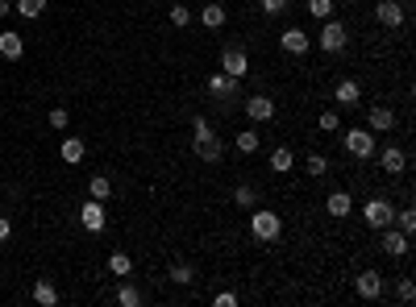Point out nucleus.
Masks as SVG:
<instances>
[{"label": "nucleus", "instance_id": "nucleus-26", "mask_svg": "<svg viewBox=\"0 0 416 307\" xmlns=\"http://www.w3.org/2000/svg\"><path fill=\"white\" fill-rule=\"evenodd\" d=\"M88 195H92V200H108V195H113V183H108L104 175H92V179H88Z\"/></svg>", "mask_w": 416, "mask_h": 307}, {"label": "nucleus", "instance_id": "nucleus-33", "mask_svg": "<svg viewBox=\"0 0 416 307\" xmlns=\"http://www.w3.org/2000/svg\"><path fill=\"white\" fill-rule=\"evenodd\" d=\"M317 125H321V133H342V116L338 112H321Z\"/></svg>", "mask_w": 416, "mask_h": 307}, {"label": "nucleus", "instance_id": "nucleus-21", "mask_svg": "<svg viewBox=\"0 0 416 307\" xmlns=\"http://www.w3.org/2000/svg\"><path fill=\"white\" fill-rule=\"evenodd\" d=\"M108 270H113L117 279H129V274H133V258H129L125 249H113V254H108Z\"/></svg>", "mask_w": 416, "mask_h": 307}, {"label": "nucleus", "instance_id": "nucleus-28", "mask_svg": "<svg viewBox=\"0 0 416 307\" xmlns=\"http://www.w3.org/2000/svg\"><path fill=\"white\" fill-rule=\"evenodd\" d=\"M17 12H21L25 21H38V17L46 12V0H17Z\"/></svg>", "mask_w": 416, "mask_h": 307}, {"label": "nucleus", "instance_id": "nucleus-15", "mask_svg": "<svg viewBox=\"0 0 416 307\" xmlns=\"http://www.w3.org/2000/svg\"><path fill=\"white\" fill-rule=\"evenodd\" d=\"M379 166H383L388 175H404V170H408V154H404L400 146H388V150L379 154Z\"/></svg>", "mask_w": 416, "mask_h": 307}, {"label": "nucleus", "instance_id": "nucleus-25", "mask_svg": "<svg viewBox=\"0 0 416 307\" xmlns=\"http://www.w3.org/2000/svg\"><path fill=\"white\" fill-rule=\"evenodd\" d=\"M233 146H238V154H258V146H263V141H258V133H254V129H242Z\"/></svg>", "mask_w": 416, "mask_h": 307}, {"label": "nucleus", "instance_id": "nucleus-10", "mask_svg": "<svg viewBox=\"0 0 416 307\" xmlns=\"http://www.w3.org/2000/svg\"><path fill=\"white\" fill-rule=\"evenodd\" d=\"M238 83H242V79H233V75H225V71H217V75H208V79H204L208 96H217V100L233 96V91H238Z\"/></svg>", "mask_w": 416, "mask_h": 307}, {"label": "nucleus", "instance_id": "nucleus-11", "mask_svg": "<svg viewBox=\"0 0 416 307\" xmlns=\"http://www.w3.org/2000/svg\"><path fill=\"white\" fill-rule=\"evenodd\" d=\"M354 287H358V299H379L383 295V274L379 270H363Z\"/></svg>", "mask_w": 416, "mask_h": 307}, {"label": "nucleus", "instance_id": "nucleus-9", "mask_svg": "<svg viewBox=\"0 0 416 307\" xmlns=\"http://www.w3.org/2000/svg\"><path fill=\"white\" fill-rule=\"evenodd\" d=\"M379 233H383L379 249H383L388 258H404V254H408V233H400V229L392 233V225H388V229H379Z\"/></svg>", "mask_w": 416, "mask_h": 307}, {"label": "nucleus", "instance_id": "nucleus-4", "mask_svg": "<svg viewBox=\"0 0 416 307\" xmlns=\"http://www.w3.org/2000/svg\"><path fill=\"white\" fill-rule=\"evenodd\" d=\"M392 216H396V208H392V200H383V195H371V200L363 204V220H367L371 229H388Z\"/></svg>", "mask_w": 416, "mask_h": 307}, {"label": "nucleus", "instance_id": "nucleus-17", "mask_svg": "<svg viewBox=\"0 0 416 307\" xmlns=\"http://www.w3.org/2000/svg\"><path fill=\"white\" fill-rule=\"evenodd\" d=\"M325 212H329L333 220H342V216H350V212H354V195H350V191H333V195L325 200Z\"/></svg>", "mask_w": 416, "mask_h": 307}, {"label": "nucleus", "instance_id": "nucleus-19", "mask_svg": "<svg viewBox=\"0 0 416 307\" xmlns=\"http://www.w3.org/2000/svg\"><path fill=\"white\" fill-rule=\"evenodd\" d=\"M192 150H196V158H204V162H221V154H225L217 133H213V137H204V141H196Z\"/></svg>", "mask_w": 416, "mask_h": 307}, {"label": "nucleus", "instance_id": "nucleus-27", "mask_svg": "<svg viewBox=\"0 0 416 307\" xmlns=\"http://www.w3.org/2000/svg\"><path fill=\"white\" fill-rule=\"evenodd\" d=\"M233 204H238V208H246V212H250V208H258V191H254V187H250V183H242V187H238V191H233Z\"/></svg>", "mask_w": 416, "mask_h": 307}, {"label": "nucleus", "instance_id": "nucleus-6", "mask_svg": "<svg viewBox=\"0 0 416 307\" xmlns=\"http://www.w3.org/2000/svg\"><path fill=\"white\" fill-rule=\"evenodd\" d=\"M221 71L233 75V79H246V75H250V58H246V50L225 46V50H221Z\"/></svg>", "mask_w": 416, "mask_h": 307}, {"label": "nucleus", "instance_id": "nucleus-34", "mask_svg": "<svg viewBox=\"0 0 416 307\" xmlns=\"http://www.w3.org/2000/svg\"><path fill=\"white\" fill-rule=\"evenodd\" d=\"M171 25H179V29L192 25V8L188 4H171Z\"/></svg>", "mask_w": 416, "mask_h": 307}, {"label": "nucleus", "instance_id": "nucleus-29", "mask_svg": "<svg viewBox=\"0 0 416 307\" xmlns=\"http://www.w3.org/2000/svg\"><path fill=\"white\" fill-rule=\"evenodd\" d=\"M392 220L400 225V233H408V237L416 233V212H413V208H396V216H392Z\"/></svg>", "mask_w": 416, "mask_h": 307}, {"label": "nucleus", "instance_id": "nucleus-35", "mask_svg": "<svg viewBox=\"0 0 416 307\" xmlns=\"http://www.w3.org/2000/svg\"><path fill=\"white\" fill-rule=\"evenodd\" d=\"M204 137H213V125L204 116H192V141H204Z\"/></svg>", "mask_w": 416, "mask_h": 307}, {"label": "nucleus", "instance_id": "nucleus-36", "mask_svg": "<svg viewBox=\"0 0 416 307\" xmlns=\"http://www.w3.org/2000/svg\"><path fill=\"white\" fill-rule=\"evenodd\" d=\"M46 121H50V129H67L71 112H67V108H50V116H46Z\"/></svg>", "mask_w": 416, "mask_h": 307}, {"label": "nucleus", "instance_id": "nucleus-16", "mask_svg": "<svg viewBox=\"0 0 416 307\" xmlns=\"http://www.w3.org/2000/svg\"><path fill=\"white\" fill-rule=\"evenodd\" d=\"M83 154H88V141H83V137H63V146H58V158H63L67 166L83 162Z\"/></svg>", "mask_w": 416, "mask_h": 307}, {"label": "nucleus", "instance_id": "nucleus-20", "mask_svg": "<svg viewBox=\"0 0 416 307\" xmlns=\"http://www.w3.org/2000/svg\"><path fill=\"white\" fill-rule=\"evenodd\" d=\"M292 166H296V154H292V146H275V150H271V170H275V175H288Z\"/></svg>", "mask_w": 416, "mask_h": 307}, {"label": "nucleus", "instance_id": "nucleus-1", "mask_svg": "<svg viewBox=\"0 0 416 307\" xmlns=\"http://www.w3.org/2000/svg\"><path fill=\"white\" fill-rule=\"evenodd\" d=\"M342 146H346L354 158H363V162L379 154V146H375V133H371V129H342Z\"/></svg>", "mask_w": 416, "mask_h": 307}, {"label": "nucleus", "instance_id": "nucleus-2", "mask_svg": "<svg viewBox=\"0 0 416 307\" xmlns=\"http://www.w3.org/2000/svg\"><path fill=\"white\" fill-rule=\"evenodd\" d=\"M250 233H254L258 241H279V233H283V220H279V212L250 208Z\"/></svg>", "mask_w": 416, "mask_h": 307}, {"label": "nucleus", "instance_id": "nucleus-40", "mask_svg": "<svg viewBox=\"0 0 416 307\" xmlns=\"http://www.w3.org/2000/svg\"><path fill=\"white\" fill-rule=\"evenodd\" d=\"M8 233H13V225H8V220L0 216V241H8Z\"/></svg>", "mask_w": 416, "mask_h": 307}, {"label": "nucleus", "instance_id": "nucleus-3", "mask_svg": "<svg viewBox=\"0 0 416 307\" xmlns=\"http://www.w3.org/2000/svg\"><path fill=\"white\" fill-rule=\"evenodd\" d=\"M346 42H350V29L342 25V21H321V37H317V46L325 50V54H342L346 50Z\"/></svg>", "mask_w": 416, "mask_h": 307}, {"label": "nucleus", "instance_id": "nucleus-13", "mask_svg": "<svg viewBox=\"0 0 416 307\" xmlns=\"http://www.w3.org/2000/svg\"><path fill=\"white\" fill-rule=\"evenodd\" d=\"M333 100H338L342 108H354V104L363 100V83H358V79H342V83L333 87Z\"/></svg>", "mask_w": 416, "mask_h": 307}, {"label": "nucleus", "instance_id": "nucleus-24", "mask_svg": "<svg viewBox=\"0 0 416 307\" xmlns=\"http://www.w3.org/2000/svg\"><path fill=\"white\" fill-rule=\"evenodd\" d=\"M117 304H121V307H142V291H138V287L125 279V283L117 287Z\"/></svg>", "mask_w": 416, "mask_h": 307}, {"label": "nucleus", "instance_id": "nucleus-12", "mask_svg": "<svg viewBox=\"0 0 416 307\" xmlns=\"http://www.w3.org/2000/svg\"><path fill=\"white\" fill-rule=\"evenodd\" d=\"M279 46H283L292 58H300V54H308V46H313V42H308V33H304V29H283Z\"/></svg>", "mask_w": 416, "mask_h": 307}, {"label": "nucleus", "instance_id": "nucleus-31", "mask_svg": "<svg viewBox=\"0 0 416 307\" xmlns=\"http://www.w3.org/2000/svg\"><path fill=\"white\" fill-rule=\"evenodd\" d=\"M171 283L188 287V283H196V270H192V266H183V262H175V266H171Z\"/></svg>", "mask_w": 416, "mask_h": 307}, {"label": "nucleus", "instance_id": "nucleus-14", "mask_svg": "<svg viewBox=\"0 0 416 307\" xmlns=\"http://www.w3.org/2000/svg\"><path fill=\"white\" fill-rule=\"evenodd\" d=\"M367 129H371V133H392V129H396V112L383 108V104L371 108V112H367Z\"/></svg>", "mask_w": 416, "mask_h": 307}, {"label": "nucleus", "instance_id": "nucleus-39", "mask_svg": "<svg viewBox=\"0 0 416 307\" xmlns=\"http://www.w3.org/2000/svg\"><path fill=\"white\" fill-rule=\"evenodd\" d=\"M213 304H217V307H238V295H233V291H217Z\"/></svg>", "mask_w": 416, "mask_h": 307}, {"label": "nucleus", "instance_id": "nucleus-7", "mask_svg": "<svg viewBox=\"0 0 416 307\" xmlns=\"http://www.w3.org/2000/svg\"><path fill=\"white\" fill-rule=\"evenodd\" d=\"M375 21H379L383 29H400V25L408 21V12H404V4H396V0H379V8H375Z\"/></svg>", "mask_w": 416, "mask_h": 307}, {"label": "nucleus", "instance_id": "nucleus-30", "mask_svg": "<svg viewBox=\"0 0 416 307\" xmlns=\"http://www.w3.org/2000/svg\"><path fill=\"white\" fill-rule=\"evenodd\" d=\"M304 170H308L313 179H321V175H329V158H325V154H308V162H304Z\"/></svg>", "mask_w": 416, "mask_h": 307}, {"label": "nucleus", "instance_id": "nucleus-18", "mask_svg": "<svg viewBox=\"0 0 416 307\" xmlns=\"http://www.w3.org/2000/svg\"><path fill=\"white\" fill-rule=\"evenodd\" d=\"M0 54H4L8 62H17V58L25 54V42H21V33H13V29H4V33H0Z\"/></svg>", "mask_w": 416, "mask_h": 307}, {"label": "nucleus", "instance_id": "nucleus-23", "mask_svg": "<svg viewBox=\"0 0 416 307\" xmlns=\"http://www.w3.org/2000/svg\"><path fill=\"white\" fill-rule=\"evenodd\" d=\"M200 21H204L208 29H221V25H225V4H217V0L204 4V8H200Z\"/></svg>", "mask_w": 416, "mask_h": 307}, {"label": "nucleus", "instance_id": "nucleus-41", "mask_svg": "<svg viewBox=\"0 0 416 307\" xmlns=\"http://www.w3.org/2000/svg\"><path fill=\"white\" fill-rule=\"evenodd\" d=\"M0 17H8V0H0Z\"/></svg>", "mask_w": 416, "mask_h": 307}, {"label": "nucleus", "instance_id": "nucleus-38", "mask_svg": "<svg viewBox=\"0 0 416 307\" xmlns=\"http://www.w3.org/2000/svg\"><path fill=\"white\" fill-rule=\"evenodd\" d=\"M416 299V283L413 279H400V304H413Z\"/></svg>", "mask_w": 416, "mask_h": 307}, {"label": "nucleus", "instance_id": "nucleus-8", "mask_svg": "<svg viewBox=\"0 0 416 307\" xmlns=\"http://www.w3.org/2000/svg\"><path fill=\"white\" fill-rule=\"evenodd\" d=\"M242 108H246V116H250L254 125H267V121L275 116V100H271V96H250Z\"/></svg>", "mask_w": 416, "mask_h": 307}, {"label": "nucleus", "instance_id": "nucleus-5", "mask_svg": "<svg viewBox=\"0 0 416 307\" xmlns=\"http://www.w3.org/2000/svg\"><path fill=\"white\" fill-rule=\"evenodd\" d=\"M79 225H83L88 233H104V225H108V212H104V200H92V195H88V204L79 208Z\"/></svg>", "mask_w": 416, "mask_h": 307}, {"label": "nucleus", "instance_id": "nucleus-37", "mask_svg": "<svg viewBox=\"0 0 416 307\" xmlns=\"http://www.w3.org/2000/svg\"><path fill=\"white\" fill-rule=\"evenodd\" d=\"M263 4V12L267 17H279V12H288V0H258Z\"/></svg>", "mask_w": 416, "mask_h": 307}, {"label": "nucleus", "instance_id": "nucleus-32", "mask_svg": "<svg viewBox=\"0 0 416 307\" xmlns=\"http://www.w3.org/2000/svg\"><path fill=\"white\" fill-rule=\"evenodd\" d=\"M308 17L329 21V17H333V0H308Z\"/></svg>", "mask_w": 416, "mask_h": 307}, {"label": "nucleus", "instance_id": "nucleus-22", "mask_svg": "<svg viewBox=\"0 0 416 307\" xmlns=\"http://www.w3.org/2000/svg\"><path fill=\"white\" fill-rule=\"evenodd\" d=\"M33 304L54 307V304H58V287H54L50 279H38V287H33Z\"/></svg>", "mask_w": 416, "mask_h": 307}]
</instances>
